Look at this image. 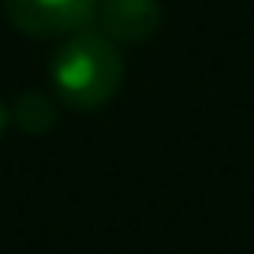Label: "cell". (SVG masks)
<instances>
[{
  "label": "cell",
  "instance_id": "3957f363",
  "mask_svg": "<svg viewBox=\"0 0 254 254\" xmlns=\"http://www.w3.org/2000/svg\"><path fill=\"white\" fill-rule=\"evenodd\" d=\"M161 11L157 0H97L94 11V30L105 34L112 45H142L161 30Z\"/></svg>",
  "mask_w": 254,
  "mask_h": 254
},
{
  "label": "cell",
  "instance_id": "6da1fadb",
  "mask_svg": "<svg viewBox=\"0 0 254 254\" xmlns=\"http://www.w3.org/2000/svg\"><path fill=\"white\" fill-rule=\"evenodd\" d=\"M124 53L97 30H79L64 38L49 60V82L67 109L97 112L124 86Z\"/></svg>",
  "mask_w": 254,
  "mask_h": 254
},
{
  "label": "cell",
  "instance_id": "7a4b0ae2",
  "mask_svg": "<svg viewBox=\"0 0 254 254\" xmlns=\"http://www.w3.org/2000/svg\"><path fill=\"white\" fill-rule=\"evenodd\" d=\"M97 0H4V15L26 38H71L94 23Z\"/></svg>",
  "mask_w": 254,
  "mask_h": 254
},
{
  "label": "cell",
  "instance_id": "277c9868",
  "mask_svg": "<svg viewBox=\"0 0 254 254\" xmlns=\"http://www.w3.org/2000/svg\"><path fill=\"white\" fill-rule=\"evenodd\" d=\"M15 120H19L23 131H30V135H45L49 127L56 124L53 101H49L41 90H26V94L15 101Z\"/></svg>",
  "mask_w": 254,
  "mask_h": 254
},
{
  "label": "cell",
  "instance_id": "5b68a950",
  "mask_svg": "<svg viewBox=\"0 0 254 254\" xmlns=\"http://www.w3.org/2000/svg\"><path fill=\"white\" fill-rule=\"evenodd\" d=\"M4 124H8V109L0 105V135H4Z\"/></svg>",
  "mask_w": 254,
  "mask_h": 254
}]
</instances>
